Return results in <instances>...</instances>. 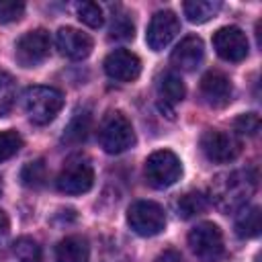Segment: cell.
Returning a JSON list of instances; mask_svg holds the SVG:
<instances>
[{"label": "cell", "mask_w": 262, "mask_h": 262, "mask_svg": "<svg viewBox=\"0 0 262 262\" xmlns=\"http://www.w3.org/2000/svg\"><path fill=\"white\" fill-rule=\"evenodd\" d=\"M104 72L117 82H133L141 74V59L129 49H115L104 59Z\"/></svg>", "instance_id": "7c38bea8"}, {"label": "cell", "mask_w": 262, "mask_h": 262, "mask_svg": "<svg viewBox=\"0 0 262 262\" xmlns=\"http://www.w3.org/2000/svg\"><path fill=\"white\" fill-rule=\"evenodd\" d=\"M156 262H184L182 260V254L178 252V250H164L158 258H156Z\"/></svg>", "instance_id": "f546056e"}, {"label": "cell", "mask_w": 262, "mask_h": 262, "mask_svg": "<svg viewBox=\"0 0 262 262\" xmlns=\"http://www.w3.org/2000/svg\"><path fill=\"white\" fill-rule=\"evenodd\" d=\"M90 113L88 111H78L74 115V119L70 121L66 133H63V141H70V143H80L86 139L88 131H90Z\"/></svg>", "instance_id": "44dd1931"}, {"label": "cell", "mask_w": 262, "mask_h": 262, "mask_svg": "<svg viewBox=\"0 0 262 262\" xmlns=\"http://www.w3.org/2000/svg\"><path fill=\"white\" fill-rule=\"evenodd\" d=\"M25 14V2L0 0V23H14Z\"/></svg>", "instance_id": "83f0119b"}, {"label": "cell", "mask_w": 262, "mask_h": 262, "mask_svg": "<svg viewBox=\"0 0 262 262\" xmlns=\"http://www.w3.org/2000/svg\"><path fill=\"white\" fill-rule=\"evenodd\" d=\"M12 252L20 262H39V258H41V250H39L37 242L31 237H18L14 242Z\"/></svg>", "instance_id": "484cf974"}, {"label": "cell", "mask_w": 262, "mask_h": 262, "mask_svg": "<svg viewBox=\"0 0 262 262\" xmlns=\"http://www.w3.org/2000/svg\"><path fill=\"white\" fill-rule=\"evenodd\" d=\"M23 106L35 125H47L63 106V94L53 86H31L23 94Z\"/></svg>", "instance_id": "7a4b0ae2"}, {"label": "cell", "mask_w": 262, "mask_h": 262, "mask_svg": "<svg viewBox=\"0 0 262 262\" xmlns=\"http://www.w3.org/2000/svg\"><path fill=\"white\" fill-rule=\"evenodd\" d=\"M201 92L211 106H225L231 98V82L221 72H207L201 80Z\"/></svg>", "instance_id": "5bb4252c"}, {"label": "cell", "mask_w": 262, "mask_h": 262, "mask_svg": "<svg viewBox=\"0 0 262 262\" xmlns=\"http://www.w3.org/2000/svg\"><path fill=\"white\" fill-rule=\"evenodd\" d=\"M45 178H47V166H45V162H43L41 158L27 162V164L23 166V170H20V180H23V184L29 186V188L41 186V184L45 182Z\"/></svg>", "instance_id": "7402d4cb"}, {"label": "cell", "mask_w": 262, "mask_h": 262, "mask_svg": "<svg viewBox=\"0 0 262 262\" xmlns=\"http://www.w3.org/2000/svg\"><path fill=\"white\" fill-rule=\"evenodd\" d=\"M188 246H190L192 254L201 262H219L223 258V254H225L223 233L211 221H203V223H199L196 227L190 229Z\"/></svg>", "instance_id": "277c9868"}, {"label": "cell", "mask_w": 262, "mask_h": 262, "mask_svg": "<svg viewBox=\"0 0 262 262\" xmlns=\"http://www.w3.org/2000/svg\"><path fill=\"white\" fill-rule=\"evenodd\" d=\"M49 47H51V39H49L47 31H43V29L29 31L16 41L14 57L23 68H35L47 59Z\"/></svg>", "instance_id": "9c48e42d"}, {"label": "cell", "mask_w": 262, "mask_h": 262, "mask_svg": "<svg viewBox=\"0 0 262 262\" xmlns=\"http://www.w3.org/2000/svg\"><path fill=\"white\" fill-rule=\"evenodd\" d=\"M180 33V20L172 10H160L151 16L145 33V41L154 51H162Z\"/></svg>", "instance_id": "30bf717a"}, {"label": "cell", "mask_w": 262, "mask_h": 262, "mask_svg": "<svg viewBox=\"0 0 262 262\" xmlns=\"http://www.w3.org/2000/svg\"><path fill=\"white\" fill-rule=\"evenodd\" d=\"M98 139L106 154H121L135 143L133 125L121 111H111L100 123Z\"/></svg>", "instance_id": "3957f363"}, {"label": "cell", "mask_w": 262, "mask_h": 262, "mask_svg": "<svg viewBox=\"0 0 262 262\" xmlns=\"http://www.w3.org/2000/svg\"><path fill=\"white\" fill-rule=\"evenodd\" d=\"M8 229H10V221H8L6 213L0 209V239H4L8 235Z\"/></svg>", "instance_id": "4dcf8cb0"}, {"label": "cell", "mask_w": 262, "mask_h": 262, "mask_svg": "<svg viewBox=\"0 0 262 262\" xmlns=\"http://www.w3.org/2000/svg\"><path fill=\"white\" fill-rule=\"evenodd\" d=\"M182 174V164L178 156L170 149H158L145 160V178L156 188L172 186Z\"/></svg>", "instance_id": "8992f818"}, {"label": "cell", "mask_w": 262, "mask_h": 262, "mask_svg": "<svg viewBox=\"0 0 262 262\" xmlns=\"http://www.w3.org/2000/svg\"><path fill=\"white\" fill-rule=\"evenodd\" d=\"M0 192H2V182H0Z\"/></svg>", "instance_id": "1f68e13d"}, {"label": "cell", "mask_w": 262, "mask_h": 262, "mask_svg": "<svg viewBox=\"0 0 262 262\" xmlns=\"http://www.w3.org/2000/svg\"><path fill=\"white\" fill-rule=\"evenodd\" d=\"M16 98V86L10 74L0 72V117L8 115V111L12 108Z\"/></svg>", "instance_id": "cb8c5ba5"}, {"label": "cell", "mask_w": 262, "mask_h": 262, "mask_svg": "<svg viewBox=\"0 0 262 262\" xmlns=\"http://www.w3.org/2000/svg\"><path fill=\"white\" fill-rule=\"evenodd\" d=\"M158 92H160V96H162L164 102L176 104V102H180V100L184 98V92H186V90H184V84H182L180 76L174 74V72H168V74H164V76L160 78V82H158Z\"/></svg>", "instance_id": "ac0fdd59"}, {"label": "cell", "mask_w": 262, "mask_h": 262, "mask_svg": "<svg viewBox=\"0 0 262 262\" xmlns=\"http://www.w3.org/2000/svg\"><path fill=\"white\" fill-rule=\"evenodd\" d=\"M182 10L190 23L203 25V23L211 20L221 10V2H217V0H188L182 4Z\"/></svg>", "instance_id": "e0dca14e"}, {"label": "cell", "mask_w": 262, "mask_h": 262, "mask_svg": "<svg viewBox=\"0 0 262 262\" xmlns=\"http://www.w3.org/2000/svg\"><path fill=\"white\" fill-rule=\"evenodd\" d=\"M55 45L61 51V55H66L70 59H86L92 51L90 35H86L74 27H61L55 35Z\"/></svg>", "instance_id": "4fadbf2b"}, {"label": "cell", "mask_w": 262, "mask_h": 262, "mask_svg": "<svg viewBox=\"0 0 262 262\" xmlns=\"http://www.w3.org/2000/svg\"><path fill=\"white\" fill-rule=\"evenodd\" d=\"M213 47L225 61H242L248 55V37L239 27H221L213 35Z\"/></svg>", "instance_id": "8fae6325"}, {"label": "cell", "mask_w": 262, "mask_h": 262, "mask_svg": "<svg viewBox=\"0 0 262 262\" xmlns=\"http://www.w3.org/2000/svg\"><path fill=\"white\" fill-rule=\"evenodd\" d=\"M94 184L92 164L84 158H72L57 176V188L66 194H82L88 192Z\"/></svg>", "instance_id": "52a82bcc"}, {"label": "cell", "mask_w": 262, "mask_h": 262, "mask_svg": "<svg viewBox=\"0 0 262 262\" xmlns=\"http://www.w3.org/2000/svg\"><path fill=\"white\" fill-rule=\"evenodd\" d=\"M127 223L137 235L151 237L166 227V213L154 201H135L127 209Z\"/></svg>", "instance_id": "5b68a950"}, {"label": "cell", "mask_w": 262, "mask_h": 262, "mask_svg": "<svg viewBox=\"0 0 262 262\" xmlns=\"http://www.w3.org/2000/svg\"><path fill=\"white\" fill-rule=\"evenodd\" d=\"M254 186H256V176H250L248 172L239 170V172L221 174L215 180L213 199H215L219 209L235 211L248 203L250 194L254 192Z\"/></svg>", "instance_id": "6da1fadb"}, {"label": "cell", "mask_w": 262, "mask_h": 262, "mask_svg": "<svg viewBox=\"0 0 262 262\" xmlns=\"http://www.w3.org/2000/svg\"><path fill=\"white\" fill-rule=\"evenodd\" d=\"M235 233L239 237H256L260 233V209L248 207L235 219Z\"/></svg>", "instance_id": "ffe728a7"}, {"label": "cell", "mask_w": 262, "mask_h": 262, "mask_svg": "<svg viewBox=\"0 0 262 262\" xmlns=\"http://www.w3.org/2000/svg\"><path fill=\"white\" fill-rule=\"evenodd\" d=\"M133 23L127 14H119L113 18V25H111V37L113 39H133Z\"/></svg>", "instance_id": "f1b7e54d"}, {"label": "cell", "mask_w": 262, "mask_h": 262, "mask_svg": "<svg viewBox=\"0 0 262 262\" xmlns=\"http://www.w3.org/2000/svg\"><path fill=\"white\" fill-rule=\"evenodd\" d=\"M76 14H78V18H80L84 25H88V27H92V29H98V27H102V23H104L102 8H100L96 2H78V4H76Z\"/></svg>", "instance_id": "603a6c76"}, {"label": "cell", "mask_w": 262, "mask_h": 262, "mask_svg": "<svg viewBox=\"0 0 262 262\" xmlns=\"http://www.w3.org/2000/svg\"><path fill=\"white\" fill-rule=\"evenodd\" d=\"M205 57V45L199 37L194 35H188L184 37L176 49L172 51V63L184 72H192L194 68H199V63L203 61Z\"/></svg>", "instance_id": "9a60e30c"}, {"label": "cell", "mask_w": 262, "mask_h": 262, "mask_svg": "<svg viewBox=\"0 0 262 262\" xmlns=\"http://www.w3.org/2000/svg\"><path fill=\"white\" fill-rule=\"evenodd\" d=\"M90 248L86 237L68 235L55 246V262H88Z\"/></svg>", "instance_id": "2e32d148"}, {"label": "cell", "mask_w": 262, "mask_h": 262, "mask_svg": "<svg viewBox=\"0 0 262 262\" xmlns=\"http://www.w3.org/2000/svg\"><path fill=\"white\" fill-rule=\"evenodd\" d=\"M201 149L211 162H231L239 156L242 143L233 133L221 131V129H209L201 137Z\"/></svg>", "instance_id": "ba28073f"}, {"label": "cell", "mask_w": 262, "mask_h": 262, "mask_svg": "<svg viewBox=\"0 0 262 262\" xmlns=\"http://www.w3.org/2000/svg\"><path fill=\"white\" fill-rule=\"evenodd\" d=\"M233 129L239 135H256L260 131V117L256 113H244L233 121Z\"/></svg>", "instance_id": "4316f807"}, {"label": "cell", "mask_w": 262, "mask_h": 262, "mask_svg": "<svg viewBox=\"0 0 262 262\" xmlns=\"http://www.w3.org/2000/svg\"><path fill=\"white\" fill-rule=\"evenodd\" d=\"M20 147H23V137L14 129L0 131V162L16 156L20 151Z\"/></svg>", "instance_id": "d4e9b609"}, {"label": "cell", "mask_w": 262, "mask_h": 262, "mask_svg": "<svg viewBox=\"0 0 262 262\" xmlns=\"http://www.w3.org/2000/svg\"><path fill=\"white\" fill-rule=\"evenodd\" d=\"M207 205H209L207 196H205L203 192L192 190V192L182 194V196L176 201V213H178L182 219H190V217H194V215H201V213L207 209Z\"/></svg>", "instance_id": "d6986e66"}]
</instances>
